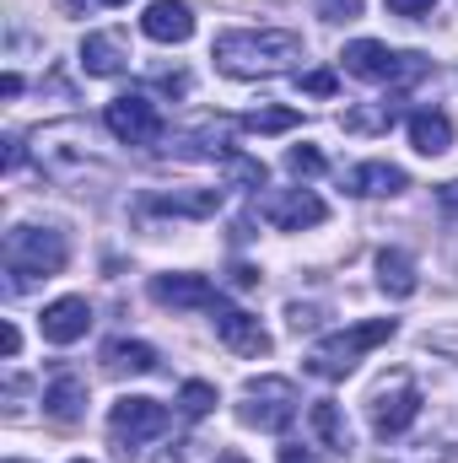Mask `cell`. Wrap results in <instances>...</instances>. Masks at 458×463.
Wrapping results in <instances>:
<instances>
[{
    "label": "cell",
    "instance_id": "d6a6232c",
    "mask_svg": "<svg viewBox=\"0 0 458 463\" xmlns=\"http://www.w3.org/2000/svg\"><path fill=\"white\" fill-rule=\"evenodd\" d=\"M22 156H27V151H22V140H5V167H11V173L22 167Z\"/></svg>",
    "mask_w": 458,
    "mask_h": 463
},
{
    "label": "cell",
    "instance_id": "ffe728a7",
    "mask_svg": "<svg viewBox=\"0 0 458 463\" xmlns=\"http://www.w3.org/2000/svg\"><path fill=\"white\" fill-rule=\"evenodd\" d=\"M377 286L388 291V297H415V259L410 253H399V248H383L377 253Z\"/></svg>",
    "mask_w": 458,
    "mask_h": 463
},
{
    "label": "cell",
    "instance_id": "6da1fadb",
    "mask_svg": "<svg viewBox=\"0 0 458 463\" xmlns=\"http://www.w3.org/2000/svg\"><path fill=\"white\" fill-rule=\"evenodd\" d=\"M216 65L237 81H259V76H281L302 60V38L281 33V27H237L216 38Z\"/></svg>",
    "mask_w": 458,
    "mask_h": 463
},
{
    "label": "cell",
    "instance_id": "9a60e30c",
    "mask_svg": "<svg viewBox=\"0 0 458 463\" xmlns=\"http://www.w3.org/2000/svg\"><path fill=\"white\" fill-rule=\"evenodd\" d=\"M124 65H129L124 33H87V38H81V71H87V76H119Z\"/></svg>",
    "mask_w": 458,
    "mask_h": 463
},
{
    "label": "cell",
    "instance_id": "2e32d148",
    "mask_svg": "<svg viewBox=\"0 0 458 463\" xmlns=\"http://www.w3.org/2000/svg\"><path fill=\"white\" fill-rule=\"evenodd\" d=\"M81 410H87V383H81L76 372H60V377L43 388V415L60 420V426H76Z\"/></svg>",
    "mask_w": 458,
    "mask_h": 463
},
{
    "label": "cell",
    "instance_id": "8d00e7d4",
    "mask_svg": "<svg viewBox=\"0 0 458 463\" xmlns=\"http://www.w3.org/2000/svg\"><path fill=\"white\" fill-rule=\"evenodd\" d=\"M103 5H124V0H103Z\"/></svg>",
    "mask_w": 458,
    "mask_h": 463
},
{
    "label": "cell",
    "instance_id": "277c9868",
    "mask_svg": "<svg viewBox=\"0 0 458 463\" xmlns=\"http://www.w3.org/2000/svg\"><path fill=\"white\" fill-rule=\"evenodd\" d=\"M340 60H345V71H350L356 81H383V87H399V81L426 76V60H421V54H399V49H388V43H377V38L345 43Z\"/></svg>",
    "mask_w": 458,
    "mask_h": 463
},
{
    "label": "cell",
    "instance_id": "cb8c5ba5",
    "mask_svg": "<svg viewBox=\"0 0 458 463\" xmlns=\"http://www.w3.org/2000/svg\"><path fill=\"white\" fill-rule=\"evenodd\" d=\"M211 410H216V388L211 383H184L178 388V415L184 420H205Z\"/></svg>",
    "mask_w": 458,
    "mask_h": 463
},
{
    "label": "cell",
    "instance_id": "5b68a950",
    "mask_svg": "<svg viewBox=\"0 0 458 463\" xmlns=\"http://www.w3.org/2000/svg\"><path fill=\"white\" fill-rule=\"evenodd\" d=\"M237 420L253 426V431H286L297 420V388L286 377H248L243 383Z\"/></svg>",
    "mask_w": 458,
    "mask_h": 463
},
{
    "label": "cell",
    "instance_id": "4316f807",
    "mask_svg": "<svg viewBox=\"0 0 458 463\" xmlns=\"http://www.w3.org/2000/svg\"><path fill=\"white\" fill-rule=\"evenodd\" d=\"M297 87H302V92H313V98H335V87H340V81H335V71H302V76H297Z\"/></svg>",
    "mask_w": 458,
    "mask_h": 463
},
{
    "label": "cell",
    "instance_id": "ba28073f",
    "mask_svg": "<svg viewBox=\"0 0 458 463\" xmlns=\"http://www.w3.org/2000/svg\"><path fill=\"white\" fill-rule=\"evenodd\" d=\"M103 124H109V135L124 140V146H151V140H162V114H157V103H151L146 92H119L114 103L103 109Z\"/></svg>",
    "mask_w": 458,
    "mask_h": 463
},
{
    "label": "cell",
    "instance_id": "d590c367",
    "mask_svg": "<svg viewBox=\"0 0 458 463\" xmlns=\"http://www.w3.org/2000/svg\"><path fill=\"white\" fill-rule=\"evenodd\" d=\"M216 463H248V458H243V453H222Z\"/></svg>",
    "mask_w": 458,
    "mask_h": 463
},
{
    "label": "cell",
    "instance_id": "74e56055",
    "mask_svg": "<svg viewBox=\"0 0 458 463\" xmlns=\"http://www.w3.org/2000/svg\"><path fill=\"white\" fill-rule=\"evenodd\" d=\"M76 463H87V458H76Z\"/></svg>",
    "mask_w": 458,
    "mask_h": 463
},
{
    "label": "cell",
    "instance_id": "f546056e",
    "mask_svg": "<svg viewBox=\"0 0 458 463\" xmlns=\"http://www.w3.org/2000/svg\"><path fill=\"white\" fill-rule=\"evenodd\" d=\"M432 5H437V0H388V11H394V16H426Z\"/></svg>",
    "mask_w": 458,
    "mask_h": 463
},
{
    "label": "cell",
    "instance_id": "8fae6325",
    "mask_svg": "<svg viewBox=\"0 0 458 463\" xmlns=\"http://www.w3.org/2000/svg\"><path fill=\"white\" fill-rule=\"evenodd\" d=\"M151 302L157 307H173V313H189V307H216L222 297H216V286L205 275L178 269V275H151Z\"/></svg>",
    "mask_w": 458,
    "mask_h": 463
},
{
    "label": "cell",
    "instance_id": "ac0fdd59",
    "mask_svg": "<svg viewBox=\"0 0 458 463\" xmlns=\"http://www.w3.org/2000/svg\"><path fill=\"white\" fill-rule=\"evenodd\" d=\"M103 366L114 377H146V372H157V350L146 340H109L103 345Z\"/></svg>",
    "mask_w": 458,
    "mask_h": 463
},
{
    "label": "cell",
    "instance_id": "52a82bcc",
    "mask_svg": "<svg viewBox=\"0 0 458 463\" xmlns=\"http://www.w3.org/2000/svg\"><path fill=\"white\" fill-rule=\"evenodd\" d=\"M167 431V410L157 404V399H146V393H124L114 410H109V437H114V448L129 458L140 442H151V437H162Z\"/></svg>",
    "mask_w": 458,
    "mask_h": 463
},
{
    "label": "cell",
    "instance_id": "d6986e66",
    "mask_svg": "<svg viewBox=\"0 0 458 463\" xmlns=\"http://www.w3.org/2000/svg\"><path fill=\"white\" fill-rule=\"evenodd\" d=\"M308 426H313V437L329 448V453H350V426H345V410L335 404V399H319L313 410H308Z\"/></svg>",
    "mask_w": 458,
    "mask_h": 463
},
{
    "label": "cell",
    "instance_id": "7a4b0ae2",
    "mask_svg": "<svg viewBox=\"0 0 458 463\" xmlns=\"http://www.w3.org/2000/svg\"><path fill=\"white\" fill-rule=\"evenodd\" d=\"M399 335V324L394 318H372V324H350V329H340V335H329V340H319L313 345V355H308V372L313 377H350L356 372V361L367 355V350L388 345Z\"/></svg>",
    "mask_w": 458,
    "mask_h": 463
},
{
    "label": "cell",
    "instance_id": "484cf974",
    "mask_svg": "<svg viewBox=\"0 0 458 463\" xmlns=\"http://www.w3.org/2000/svg\"><path fill=\"white\" fill-rule=\"evenodd\" d=\"M394 103H377V109H356V114H345V129H388L394 124Z\"/></svg>",
    "mask_w": 458,
    "mask_h": 463
},
{
    "label": "cell",
    "instance_id": "4dcf8cb0",
    "mask_svg": "<svg viewBox=\"0 0 458 463\" xmlns=\"http://www.w3.org/2000/svg\"><path fill=\"white\" fill-rule=\"evenodd\" d=\"M16 350H22V335H16V324H0V355L11 361Z\"/></svg>",
    "mask_w": 458,
    "mask_h": 463
},
{
    "label": "cell",
    "instance_id": "7c38bea8",
    "mask_svg": "<svg viewBox=\"0 0 458 463\" xmlns=\"http://www.w3.org/2000/svg\"><path fill=\"white\" fill-rule=\"evenodd\" d=\"M38 329H43L49 345H76V340L92 329V307H87V297H60V302H49L43 318H38Z\"/></svg>",
    "mask_w": 458,
    "mask_h": 463
},
{
    "label": "cell",
    "instance_id": "9c48e42d",
    "mask_svg": "<svg viewBox=\"0 0 458 463\" xmlns=\"http://www.w3.org/2000/svg\"><path fill=\"white\" fill-rule=\"evenodd\" d=\"M259 211H264V222L281 232H302V227H319L329 211H324V200L313 194V189H281V194H264L259 200Z\"/></svg>",
    "mask_w": 458,
    "mask_h": 463
},
{
    "label": "cell",
    "instance_id": "30bf717a",
    "mask_svg": "<svg viewBox=\"0 0 458 463\" xmlns=\"http://www.w3.org/2000/svg\"><path fill=\"white\" fill-rule=\"evenodd\" d=\"M211 313H216V335H222V345H227V350L248 355V361H259V355H270V350H275V340L264 335V324H259L253 313L227 307V302H216Z\"/></svg>",
    "mask_w": 458,
    "mask_h": 463
},
{
    "label": "cell",
    "instance_id": "4fadbf2b",
    "mask_svg": "<svg viewBox=\"0 0 458 463\" xmlns=\"http://www.w3.org/2000/svg\"><path fill=\"white\" fill-rule=\"evenodd\" d=\"M140 33L151 43H189L195 38V11L184 0H151L140 16Z\"/></svg>",
    "mask_w": 458,
    "mask_h": 463
},
{
    "label": "cell",
    "instance_id": "e0dca14e",
    "mask_svg": "<svg viewBox=\"0 0 458 463\" xmlns=\"http://www.w3.org/2000/svg\"><path fill=\"white\" fill-rule=\"evenodd\" d=\"M410 146L421 156H443L453 146V118L443 114V109H415L410 114Z\"/></svg>",
    "mask_w": 458,
    "mask_h": 463
},
{
    "label": "cell",
    "instance_id": "3957f363",
    "mask_svg": "<svg viewBox=\"0 0 458 463\" xmlns=\"http://www.w3.org/2000/svg\"><path fill=\"white\" fill-rule=\"evenodd\" d=\"M65 259H71V242H65V232H54V227H16L5 237V269L16 275V286H27L38 275L43 280L60 275Z\"/></svg>",
    "mask_w": 458,
    "mask_h": 463
},
{
    "label": "cell",
    "instance_id": "f1b7e54d",
    "mask_svg": "<svg viewBox=\"0 0 458 463\" xmlns=\"http://www.w3.org/2000/svg\"><path fill=\"white\" fill-rule=\"evenodd\" d=\"M286 318H291V329L302 335V329H313V324H319V307H302V302H291V313H286Z\"/></svg>",
    "mask_w": 458,
    "mask_h": 463
},
{
    "label": "cell",
    "instance_id": "7402d4cb",
    "mask_svg": "<svg viewBox=\"0 0 458 463\" xmlns=\"http://www.w3.org/2000/svg\"><path fill=\"white\" fill-rule=\"evenodd\" d=\"M222 173H227L232 189H264V178H270L264 162H259V156H243V151H227V156H222Z\"/></svg>",
    "mask_w": 458,
    "mask_h": 463
},
{
    "label": "cell",
    "instance_id": "603a6c76",
    "mask_svg": "<svg viewBox=\"0 0 458 463\" xmlns=\"http://www.w3.org/2000/svg\"><path fill=\"white\" fill-rule=\"evenodd\" d=\"M297 124H302L297 109H259V114L243 118V129H248V135H286V129H297Z\"/></svg>",
    "mask_w": 458,
    "mask_h": 463
},
{
    "label": "cell",
    "instance_id": "5bb4252c",
    "mask_svg": "<svg viewBox=\"0 0 458 463\" xmlns=\"http://www.w3.org/2000/svg\"><path fill=\"white\" fill-rule=\"evenodd\" d=\"M345 189H350V194H367V200H388V194H405L410 178H405V167H394V162H361V167L345 173Z\"/></svg>",
    "mask_w": 458,
    "mask_h": 463
},
{
    "label": "cell",
    "instance_id": "83f0119b",
    "mask_svg": "<svg viewBox=\"0 0 458 463\" xmlns=\"http://www.w3.org/2000/svg\"><path fill=\"white\" fill-rule=\"evenodd\" d=\"M319 16L324 22H356L361 16V0H319Z\"/></svg>",
    "mask_w": 458,
    "mask_h": 463
},
{
    "label": "cell",
    "instance_id": "8992f818",
    "mask_svg": "<svg viewBox=\"0 0 458 463\" xmlns=\"http://www.w3.org/2000/svg\"><path fill=\"white\" fill-rule=\"evenodd\" d=\"M421 404H426V393L415 388V377L410 372H388L377 388H372V431L388 442V437H405L410 431V420L421 415Z\"/></svg>",
    "mask_w": 458,
    "mask_h": 463
},
{
    "label": "cell",
    "instance_id": "e575fe53",
    "mask_svg": "<svg viewBox=\"0 0 458 463\" xmlns=\"http://www.w3.org/2000/svg\"><path fill=\"white\" fill-rule=\"evenodd\" d=\"M0 92H5V98H16V92H22V76H16V71H5V76H0Z\"/></svg>",
    "mask_w": 458,
    "mask_h": 463
},
{
    "label": "cell",
    "instance_id": "d4e9b609",
    "mask_svg": "<svg viewBox=\"0 0 458 463\" xmlns=\"http://www.w3.org/2000/svg\"><path fill=\"white\" fill-rule=\"evenodd\" d=\"M286 173H297V178H319V173H324V151H313V146H291V151H286Z\"/></svg>",
    "mask_w": 458,
    "mask_h": 463
},
{
    "label": "cell",
    "instance_id": "1f68e13d",
    "mask_svg": "<svg viewBox=\"0 0 458 463\" xmlns=\"http://www.w3.org/2000/svg\"><path fill=\"white\" fill-rule=\"evenodd\" d=\"M232 286H237V291H253V286H259V269H253V264H237V269H232Z\"/></svg>",
    "mask_w": 458,
    "mask_h": 463
},
{
    "label": "cell",
    "instance_id": "836d02e7",
    "mask_svg": "<svg viewBox=\"0 0 458 463\" xmlns=\"http://www.w3.org/2000/svg\"><path fill=\"white\" fill-rule=\"evenodd\" d=\"M281 463H319L308 448H281Z\"/></svg>",
    "mask_w": 458,
    "mask_h": 463
},
{
    "label": "cell",
    "instance_id": "44dd1931",
    "mask_svg": "<svg viewBox=\"0 0 458 463\" xmlns=\"http://www.w3.org/2000/svg\"><path fill=\"white\" fill-rule=\"evenodd\" d=\"M157 211H178V216H216L222 211V189H173L151 200Z\"/></svg>",
    "mask_w": 458,
    "mask_h": 463
}]
</instances>
